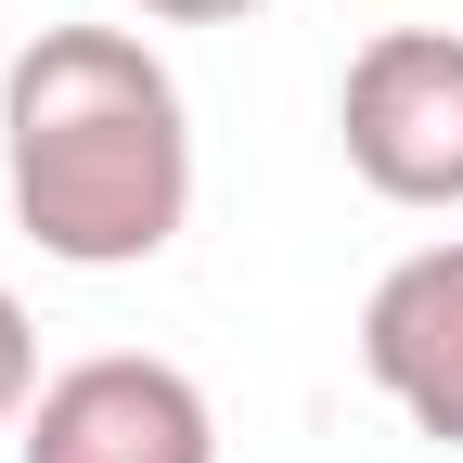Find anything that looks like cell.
I'll use <instances>...</instances> for the list:
<instances>
[{
    "label": "cell",
    "mask_w": 463,
    "mask_h": 463,
    "mask_svg": "<svg viewBox=\"0 0 463 463\" xmlns=\"http://www.w3.org/2000/svg\"><path fill=\"white\" fill-rule=\"evenodd\" d=\"M0 181L39 258L142 270L194 219V116L181 78L129 26H39L0 78Z\"/></svg>",
    "instance_id": "obj_1"
},
{
    "label": "cell",
    "mask_w": 463,
    "mask_h": 463,
    "mask_svg": "<svg viewBox=\"0 0 463 463\" xmlns=\"http://www.w3.org/2000/svg\"><path fill=\"white\" fill-rule=\"evenodd\" d=\"M335 142L386 206H463V26H373L347 52Z\"/></svg>",
    "instance_id": "obj_2"
},
{
    "label": "cell",
    "mask_w": 463,
    "mask_h": 463,
    "mask_svg": "<svg viewBox=\"0 0 463 463\" xmlns=\"http://www.w3.org/2000/svg\"><path fill=\"white\" fill-rule=\"evenodd\" d=\"M26 463H219V412L181 361L103 347V361L52 373L26 412Z\"/></svg>",
    "instance_id": "obj_3"
},
{
    "label": "cell",
    "mask_w": 463,
    "mask_h": 463,
    "mask_svg": "<svg viewBox=\"0 0 463 463\" xmlns=\"http://www.w3.org/2000/svg\"><path fill=\"white\" fill-rule=\"evenodd\" d=\"M361 373L412 412V438L463 450V245H412L361 309Z\"/></svg>",
    "instance_id": "obj_4"
},
{
    "label": "cell",
    "mask_w": 463,
    "mask_h": 463,
    "mask_svg": "<svg viewBox=\"0 0 463 463\" xmlns=\"http://www.w3.org/2000/svg\"><path fill=\"white\" fill-rule=\"evenodd\" d=\"M39 412V335H26V297L0 283V425Z\"/></svg>",
    "instance_id": "obj_5"
},
{
    "label": "cell",
    "mask_w": 463,
    "mask_h": 463,
    "mask_svg": "<svg viewBox=\"0 0 463 463\" xmlns=\"http://www.w3.org/2000/svg\"><path fill=\"white\" fill-rule=\"evenodd\" d=\"M155 26H245V14H270V0H142Z\"/></svg>",
    "instance_id": "obj_6"
}]
</instances>
